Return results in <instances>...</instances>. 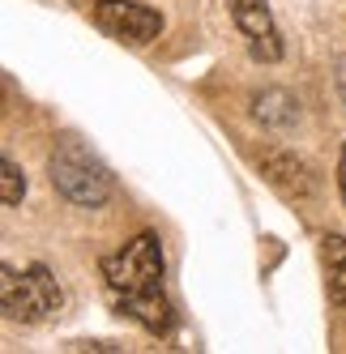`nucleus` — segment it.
I'll return each instance as SVG.
<instances>
[{"instance_id":"obj_2","label":"nucleus","mask_w":346,"mask_h":354,"mask_svg":"<svg viewBox=\"0 0 346 354\" xmlns=\"http://www.w3.org/2000/svg\"><path fill=\"white\" fill-rule=\"evenodd\" d=\"M47 175H52V188L82 209H98L111 196V171L98 162L78 137L56 141L52 158H47Z\"/></svg>"},{"instance_id":"obj_7","label":"nucleus","mask_w":346,"mask_h":354,"mask_svg":"<svg viewBox=\"0 0 346 354\" xmlns=\"http://www.w3.org/2000/svg\"><path fill=\"white\" fill-rule=\"evenodd\" d=\"M257 120L261 124H269V129H291L295 120H300V103L286 94V90H265V94H257Z\"/></svg>"},{"instance_id":"obj_10","label":"nucleus","mask_w":346,"mask_h":354,"mask_svg":"<svg viewBox=\"0 0 346 354\" xmlns=\"http://www.w3.org/2000/svg\"><path fill=\"white\" fill-rule=\"evenodd\" d=\"M338 188H342V201H346V145H342V158H338Z\"/></svg>"},{"instance_id":"obj_1","label":"nucleus","mask_w":346,"mask_h":354,"mask_svg":"<svg viewBox=\"0 0 346 354\" xmlns=\"http://www.w3.org/2000/svg\"><path fill=\"white\" fill-rule=\"evenodd\" d=\"M163 273H167V261H163V243L154 231H141L120 252L103 257V282L116 299V308L129 320H137L145 333H158V337L171 333V324H176Z\"/></svg>"},{"instance_id":"obj_3","label":"nucleus","mask_w":346,"mask_h":354,"mask_svg":"<svg viewBox=\"0 0 346 354\" xmlns=\"http://www.w3.org/2000/svg\"><path fill=\"white\" fill-rule=\"evenodd\" d=\"M0 308L9 320L21 324H39L47 316H56L64 308V290L56 282V273L47 265H30V269H0Z\"/></svg>"},{"instance_id":"obj_4","label":"nucleus","mask_w":346,"mask_h":354,"mask_svg":"<svg viewBox=\"0 0 346 354\" xmlns=\"http://www.w3.org/2000/svg\"><path fill=\"white\" fill-rule=\"evenodd\" d=\"M94 26L107 39L145 47L163 35V13L150 5H137V0H94Z\"/></svg>"},{"instance_id":"obj_9","label":"nucleus","mask_w":346,"mask_h":354,"mask_svg":"<svg viewBox=\"0 0 346 354\" xmlns=\"http://www.w3.org/2000/svg\"><path fill=\"white\" fill-rule=\"evenodd\" d=\"M21 196H26V175L5 154L0 158V201H5V205H21Z\"/></svg>"},{"instance_id":"obj_5","label":"nucleus","mask_w":346,"mask_h":354,"mask_svg":"<svg viewBox=\"0 0 346 354\" xmlns=\"http://www.w3.org/2000/svg\"><path fill=\"white\" fill-rule=\"evenodd\" d=\"M227 9H231V21L244 30V39H248L253 60H265V64L282 60V35L265 0H227Z\"/></svg>"},{"instance_id":"obj_6","label":"nucleus","mask_w":346,"mask_h":354,"mask_svg":"<svg viewBox=\"0 0 346 354\" xmlns=\"http://www.w3.org/2000/svg\"><path fill=\"white\" fill-rule=\"evenodd\" d=\"M261 175L269 184H274L282 196H291V201H304V196H312L316 192V180H312V171L295 158V154H286V149H261Z\"/></svg>"},{"instance_id":"obj_8","label":"nucleus","mask_w":346,"mask_h":354,"mask_svg":"<svg viewBox=\"0 0 346 354\" xmlns=\"http://www.w3.org/2000/svg\"><path fill=\"white\" fill-rule=\"evenodd\" d=\"M325 282L329 299L346 308V235H325Z\"/></svg>"}]
</instances>
